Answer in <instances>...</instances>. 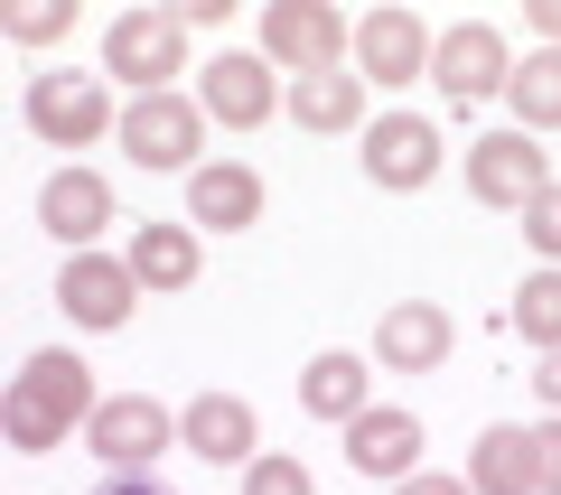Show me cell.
Instances as JSON below:
<instances>
[{"label":"cell","mask_w":561,"mask_h":495,"mask_svg":"<svg viewBox=\"0 0 561 495\" xmlns=\"http://www.w3.org/2000/svg\"><path fill=\"white\" fill-rule=\"evenodd\" d=\"M534 449H542V495H561V412L534 430Z\"/></svg>","instance_id":"obj_27"},{"label":"cell","mask_w":561,"mask_h":495,"mask_svg":"<svg viewBox=\"0 0 561 495\" xmlns=\"http://www.w3.org/2000/svg\"><path fill=\"white\" fill-rule=\"evenodd\" d=\"M122 150L140 159V169H187L197 179L206 169V113H197V94H131L122 103Z\"/></svg>","instance_id":"obj_3"},{"label":"cell","mask_w":561,"mask_h":495,"mask_svg":"<svg viewBox=\"0 0 561 495\" xmlns=\"http://www.w3.org/2000/svg\"><path fill=\"white\" fill-rule=\"evenodd\" d=\"M84 449H94L103 468H150L160 449H179V412H160L150 393H113L84 421Z\"/></svg>","instance_id":"obj_10"},{"label":"cell","mask_w":561,"mask_h":495,"mask_svg":"<svg viewBox=\"0 0 561 495\" xmlns=\"http://www.w3.org/2000/svg\"><path fill=\"white\" fill-rule=\"evenodd\" d=\"M262 57L290 66V76H328L337 57H356V28L328 0H272L262 10Z\"/></svg>","instance_id":"obj_5"},{"label":"cell","mask_w":561,"mask_h":495,"mask_svg":"<svg viewBox=\"0 0 561 495\" xmlns=\"http://www.w3.org/2000/svg\"><path fill=\"white\" fill-rule=\"evenodd\" d=\"M393 495H478V486H468V476H402Z\"/></svg>","instance_id":"obj_28"},{"label":"cell","mask_w":561,"mask_h":495,"mask_svg":"<svg viewBox=\"0 0 561 495\" xmlns=\"http://www.w3.org/2000/svg\"><path fill=\"white\" fill-rule=\"evenodd\" d=\"M38 225L66 243V253H94V234L113 225V179H94V169H57V179L38 187Z\"/></svg>","instance_id":"obj_16"},{"label":"cell","mask_w":561,"mask_h":495,"mask_svg":"<svg viewBox=\"0 0 561 495\" xmlns=\"http://www.w3.org/2000/svg\"><path fill=\"white\" fill-rule=\"evenodd\" d=\"M515 337L534 346V356H561V272H534L515 290Z\"/></svg>","instance_id":"obj_23"},{"label":"cell","mask_w":561,"mask_h":495,"mask_svg":"<svg viewBox=\"0 0 561 495\" xmlns=\"http://www.w3.org/2000/svg\"><path fill=\"white\" fill-rule=\"evenodd\" d=\"M552 187V150H534V131H486V140H468V197L478 206H505V216H524V206Z\"/></svg>","instance_id":"obj_4"},{"label":"cell","mask_w":561,"mask_h":495,"mask_svg":"<svg viewBox=\"0 0 561 495\" xmlns=\"http://www.w3.org/2000/svg\"><path fill=\"white\" fill-rule=\"evenodd\" d=\"M431 84H440L449 103H486V94H505V84H515L505 28H486V20H459L440 47H431Z\"/></svg>","instance_id":"obj_9"},{"label":"cell","mask_w":561,"mask_h":495,"mask_svg":"<svg viewBox=\"0 0 561 495\" xmlns=\"http://www.w3.org/2000/svg\"><path fill=\"white\" fill-rule=\"evenodd\" d=\"M280 103H290V94H280V66L272 57H243V47H225V57L197 76V113L225 122V131H253V122H272Z\"/></svg>","instance_id":"obj_7"},{"label":"cell","mask_w":561,"mask_h":495,"mask_svg":"<svg viewBox=\"0 0 561 495\" xmlns=\"http://www.w3.org/2000/svg\"><path fill=\"white\" fill-rule=\"evenodd\" d=\"M524 243H534V253L561 272V187H542V197L524 206Z\"/></svg>","instance_id":"obj_26"},{"label":"cell","mask_w":561,"mask_h":495,"mask_svg":"<svg viewBox=\"0 0 561 495\" xmlns=\"http://www.w3.org/2000/svg\"><path fill=\"white\" fill-rule=\"evenodd\" d=\"M122 262H131V280H140V290H187V280L206 272L197 225H140V234L122 243Z\"/></svg>","instance_id":"obj_20"},{"label":"cell","mask_w":561,"mask_h":495,"mask_svg":"<svg viewBox=\"0 0 561 495\" xmlns=\"http://www.w3.org/2000/svg\"><path fill=\"white\" fill-rule=\"evenodd\" d=\"M103 495H160V486H103Z\"/></svg>","instance_id":"obj_31"},{"label":"cell","mask_w":561,"mask_h":495,"mask_svg":"<svg viewBox=\"0 0 561 495\" xmlns=\"http://www.w3.org/2000/svg\"><path fill=\"white\" fill-rule=\"evenodd\" d=\"M534 393H542V402H552V412H561V356H542V375H534Z\"/></svg>","instance_id":"obj_30"},{"label":"cell","mask_w":561,"mask_h":495,"mask_svg":"<svg viewBox=\"0 0 561 495\" xmlns=\"http://www.w3.org/2000/svg\"><path fill=\"white\" fill-rule=\"evenodd\" d=\"M290 122H300V131H356L365 122V76H346V66L290 76Z\"/></svg>","instance_id":"obj_21"},{"label":"cell","mask_w":561,"mask_h":495,"mask_svg":"<svg viewBox=\"0 0 561 495\" xmlns=\"http://www.w3.org/2000/svg\"><path fill=\"white\" fill-rule=\"evenodd\" d=\"M94 412H103L94 402V365L66 356V346H38V356L20 365V383L0 393V439L38 458V449H66Z\"/></svg>","instance_id":"obj_1"},{"label":"cell","mask_w":561,"mask_h":495,"mask_svg":"<svg viewBox=\"0 0 561 495\" xmlns=\"http://www.w3.org/2000/svg\"><path fill=\"white\" fill-rule=\"evenodd\" d=\"M524 20L542 28V47H561V0H534V10H524Z\"/></svg>","instance_id":"obj_29"},{"label":"cell","mask_w":561,"mask_h":495,"mask_svg":"<svg viewBox=\"0 0 561 495\" xmlns=\"http://www.w3.org/2000/svg\"><path fill=\"white\" fill-rule=\"evenodd\" d=\"M243 495H319V486H309L300 458H253V468H243Z\"/></svg>","instance_id":"obj_25"},{"label":"cell","mask_w":561,"mask_h":495,"mask_svg":"<svg viewBox=\"0 0 561 495\" xmlns=\"http://www.w3.org/2000/svg\"><path fill=\"white\" fill-rule=\"evenodd\" d=\"M505 103H515V131H561V47H534L505 84Z\"/></svg>","instance_id":"obj_22"},{"label":"cell","mask_w":561,"mask_h":495,"mask_svg":"<svg viewBox=\"0 0 561 495\" xmlns=\"http://www.w3.org/2000/svg\"><path fill=\"white\" fill-rule=\"evenodd\" d=\"M0 28H10L20 47H47V38H66V28H76V0H20Z\"/></svg>","instance_id":"obj_24"},{"label":"cell","mask_w":561,"mask_h":495,"mask_svg":"<svg viewBox=\"0 0 561 495\" xmlns=\"http://www.w3.org/2000/svg\"><path fill=\"white\" fill-rule=\"evenodd\" d=\"M300 412L309 421H356V412H375V375H365V356H346V346H328V356H309V375H300Z\"/></svg>","instance_id":"obj_19"},{"label":"cell","mask_w":561,"mask_h":495,"mask_svg":"<svg viewBox=\"0 0 561 495\" xmlns=\"http://www.w3.org/2000/svg\"><path fill=\"white\" fill-rule=\"evenodd\" d=\"M179 449L206 458V468H253V458H262L253 402H243V393H197V402L179 412Z\"/></svg>","instance_id":"obj_13"},{"label":"cell","mask_w":561,"mask_h":495,"mask_svg":"<svg viewBox=\"0 0 561 495\" xmlns=\"http://www.w3.org/2000/svg\"><path fill=\"white\" fill-rule=\"evenodd\" d=\"M346 468L356 476H421V412H402V402H375V412L346 421Z\"/></svg>","instance_id":"obj_15"},{"label":"cell","mask_w":561,"mask_h":495,"mask_svg":"<svg viewBox=\"0 0 561 495\" xmlns=\"http://www.w3.org/2000/svg\"><path fill=\"white\" fill-rule=\"evenodd\" d=\"M431 28L412 20V10H375V20H356V76L365 84H421L431 76Z\"/></svg>","instance_id":"obj_14"},{"label":"cell","mask_w":561,"mask_h":495,"mask_svg":"<svg viewBox=\"0 0 561 495\" xmlns=\"http://www.w3.org/2000/svg\"><path fill=\"white\" fill-rule=\"evenodd\" d=\"M103 76H122L131 94H179L187 76V20L179 10H122L103 28Z\"/></svg>","instance_id":"obj_2"},{"label":"cell","mask_w":561,"mask_h":495,"mask_svg":"<svg viewBox=\"0 0 561 495\" xmlns=\"http://www.w3.org/2000/svg\"><path fill=\"white\" fill-rule=\"evenodd\" d=\"M57 309L76 318V327H131V309H140V280H131V262L122 253H66V272H57Z\"/></svg>","instance_id":"obj_8"},{"label":"cell","mask_w":561,"mask_h":495,"mask_svg":"<svg viewBox=\"0 0 561 495\" xmlns=\"http://www.w3.org/2000/svg\"><path fill=\"white\" fill-rule=\"evenodd\" d=\"M187 225H206V234H243V225H262V179L243 169V159H206L197 179H187Z\"/></svg>","instance_id":"obj_17"},{"label":"cell","mask_w":561,"mask_h":495,"mask_svg":"<svg viewBox=\"0 0 561 495\" xmlns=\"http://www.w3.org/2000/svg\"><path fill=\"white\" fill-rule=\"evenodd\" d=\"M28 131L47 150H84V140L122 131V113L103 94V76H28Z\"/></svg>","instance_id":"obj_6"},{"label":"cell","mask_w":561,"mask_h":495,"mask_svg":"<svg viewBox=\"0 0 561 495\" xmlns=\"http://www.w3.org/2000/svg\"><path fill=\"white\" fill-rule=\"evenodd\" d=\"M468 486H478V495H542V449H534V430H515V421L478 430V449H468Z\"/></svg>","instance_id":"obj_18"},{"label":"cell","mask_w":561,"mask_h":495,"mask_svg":"<svg viewBox=\"0 0 561 495\" xmlns=\"http://www.w3.org/2000/svg\"><path fill=\"white\" fill-rule=\"evenodd\" d=\"M449 346H459V327H449L440 299H393L375 318V365H393V375H440Z\"/></svg>","instance_id":"obj_12"},{"label":"cell","mask_w":561,"mask_h":495,"mask_svg":"<svg viewBox=\"0 0 561 495\" xmlns=\"http://www.w3.org/2000/svg\"><path fill=\"white\" fill-rule=\"evenodd\" d=\"M365 179L393 187V197L431 187V179H440V122H431V113H383L375 131H365Z\"/></svg>","instance_id":"obj_11"}]
</instances>
